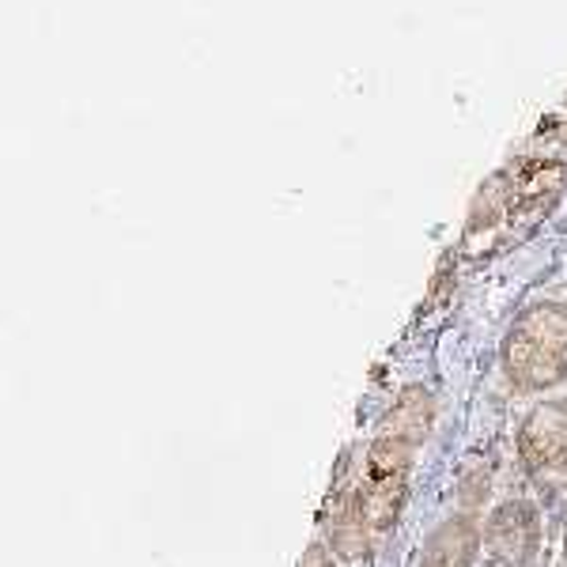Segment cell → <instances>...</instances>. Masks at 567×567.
<instances>
[{"mask_svg": "<svg viewBox=\"0 0 567 567\" xmlns=\"http://www.w3.org/2000/svg\"><path fill=\"white\" fill-rule=\"evenodd\" d=\"M413 446L393 443V439L374 435L363 473L355 481L352 496L344 499L341 518L333 529V545L344 556H363L374 542L390 534L405 507L409 470H413Z\"/></svg>", "mask_w": 567, "mask_h": 567, "instance_id": "obj_1", "label": "cell"}, {"mask_svg": "<svg viewBox=\"0 0 567 567\" xmlns=\"http://www.w3.org/2000/svg\"><path fill=\"white\" fill-rule=\"evenodd\" d=\"M503 371L515 390H548L567 379V307L526 310L503 341Z\"/></svg>", "mask_w": 567, "mask_h": 567, "instance_id": "obj_2", "label": "cell"}, {"mask_svg": "<svg viewBox=\"0 0 567 567\" xmlns=\"http://www.w3.org/2000/svg\"><path fill=\"white\" fill-rule=\"evenodd\" d=\"M484 545H488V553L496 556L499 564H511V567L529 564V556L542 545V515H537L534 503L511 499L492 511L488 526H484Z\"/></svg>", "mask_w": 567, "mask_h": 567, "instance_id": "obj_3", "label": "cell"}, {"mask_svg": "<svg viewBox=\"0 0 567 567\" xmlns=\"http://www.w3.org/2000/svg\"><path fill=\"white\" fill-rule=\"evenodd\" d=\"M523 458L529 470L567 477V401H553L526 416L523 424Z\"/></svg>", "mask_w": 567, "mask_h": 567, "instance_id": "obj_4", "label": "cell"}, {"mask_svg": "<svg viewBox=\"0 0 567 567\" xmlns=\"http://www.w3.org/2000/svg\"><path fill=\"white\" fill-rule=\"evenodd\" d=\"M507 182V216H534L564 189L567 163L560 159H523L503 175Z\"/></svg>", "mask_w": 567, "mask_h": 567, "instance_id": "obj_5", "label": "cell"}, {"mask_svg": "<svg viewBox=\"0 0 567 567\" xmlns=\"http://www.w3.org/2000/svg\"><path fill=\"white\" fill-rule=\"evenodd\" d=\"M481 553V529L470 515L446 518L427 534L420 548V567H473Z\"/></svg>", "mask_w": 567, "mask_h": 567, "instance_id": "obj_6", "label": "cell"}, {"mask_svg": "<svg viewBox=\"0 0 567 567\" xmlns=\"http://www.w3.org/2000/svg\"><path fill=\"white\" fill-rule=\"evenodd\" d=\"M432 420H435L432 393L424 386H409V390H401V398L393 401L386 420L379 424V435L393 439V443H405L416 451V446L427 439V432H432Z\"/></svg>", "mask_w": 567, "mask_h": 567, "instance_id": "obj_7", "label": "cell"}, {"mask_svg": "<svg viewBox=\"0 0 567 567\" xmlns=\"http://www.w3.org/2000/svg\"><path fill=\"white\" fill-rule=\"evenodd\" d=\"M299 567H333V556H329L326 545H310L307 556L299 560Z\"/></svg>", "mask_w": 567, "mask_h": 567, "instance_id": "obj_8", "label": "cell"}, {"mask_svg": "<svg viewBox=\"0 0 567 567\" xmlns=\"http://www.w3.org/2000/svg\"><path fill=\"white\" fill-rule=\"evenodd\" d=\"M560 136L567 141V103H564V114H560Z\"/></svg>", "mask_w": 567, "mask_h": 567, "instance_id": "obj_9", "label": "cell"}]
</instances>
